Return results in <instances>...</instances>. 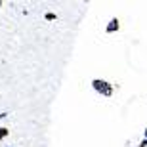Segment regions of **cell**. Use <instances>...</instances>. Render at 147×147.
I'll use <instances>...</instances> for the list:
<instances>
[{"label": "cell", "mask_w": 147, "mask_h": 147, "mask_svg": "<svg viewBox=\"0 0 147 147\" xmlns=\"http://www.w3.org/2000/svg\"><path fill=\"white\" fill-rule=\"evenodd\" d=\"M92 88H94V92H98L99 96H103V98H111L115 92V88L113 84H111L109 80H105V78H92Z\"/></svg>", "instance_id": "1"}, {"label": "cell", "mask_w": 147, "mask_h": 147, "mask_svg": "<svg viewBox=\"0 0 147 147\" xmlns=\"http://www.w3.org/2000/svg\"><path fill=\"white\" fill-rule=\"evenodd\" d=\"M119 31H120L119 17H111L109 23H107V27H105V33H107V34H113V33H119Z\"/></svg>", "instance_id": "2"}, {"label": "cell", "mask_w": 147, "mask_h": 147, "mask_svg": "<svg viewBox=\"0 0 147 147\" xmlns=\"http://www.w3.org/2000/svg\"><path fill=\"white\" fill-rule=\"evenodd\" d=\"M44 19H46V21H57V16H55L54 11H46V13H44Z\"/></svg>", "instance_id": "3"}, {"label": "cell", "mask_w": 147, "mask_h": 147, "mask_svg": "<svg viewBox=\"0 0 147 147\" xmlns=\"http://www.w3.org/2000/svg\"><path fill=\"white\" fill-rule=\"evenodd\" d=\"M10 136V128H6V126H0V138L6 140V138Z\"/></svg>", "instance_id": "4"}, {"label": "cell", "mask_w": 147, "mask_h": 147, "mask_svg": "<svg viewBox=\"0 0 147 147\" xmlns=\"http://www.w3.org/2000/svg\"><path fill=\"white\" fill-rule=\"evenodd\" d=\"M6 117H10V113H8V111H2V113H0V120H4Z\"/></svg>", "instance_id": "5"}, {"label": "cell", "mask_w": 147, "mask_h": 147, "mask_svg": "<svg viewBox=\"0 0 147 147\" xmlns=\"http://www.w3.org/2000/svg\"><path fill=\"white\" fill-rule=\"evenodd\" d=\"M140 147H147V140H142V142H140Z\"/></svg>", "instance_id": "6"}, {"label": "cell", "mask_w": 147, "mask_h": 147, "mask_svg": "<svg viewBox=\"0 0 147 147\" xmlns=\"http://www.w3.org/2000/svg\"><path fill=\"white\" fill-rule=\"evenodd\" d=\"M143 140H147V128L143 130Z\"/></svg>", "instance_id": "7"}, {"label": "cell", "mask_w": 147, "mask_h": 147, "mask_svg": "<svg viewBox=\"0 0 147 147\" xmlns=\"http://www.w3.org/2000/svg\"><path fill=\"white\" fill-rule=\"evenodd\" d=\"M0 8H2V0H0Z\"/></svg>", "instance_id": "8"}, {"label": "cell", "mask_w": 147, "mask_h": 147, "mask_svg": "<svg viewBox=\"0 0 147 147\" xmlns=\"http://www.w3.org/2000/svg\"><path fill=\"white\" fill-rule=\"evenodd\" d=\"M6 147H11V145H6Z\"/></svg>", "instance_id": "9"}, {"label": "cell", "mask_w": 147, "mask_h": 147, "mask_svg": "<svg viewBox=\"0 0 147 147\" xmlns=\"http://www.w3.org/2000/svg\"><path fill=\"white\" fill-rule=\"evenodd\" d=\"M0 142H2V138H0Z\"/></svg>", "instance_id": "10"}]
</instances>
